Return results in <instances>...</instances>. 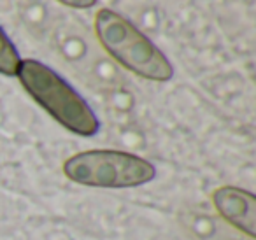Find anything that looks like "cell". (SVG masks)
<instances>
[{
	"mask_svg": "<svg viewBox=\"0 0 256 240\" xmlns=\"http://www.w3.org/2000/svg\"><path fill=\"white\" fill-rule=\"evenodd\" d=\"M216 212L235 230L254 238L256 233V198L252 193L235 186H221L212 193Z\"/></svg>",
	"mask_w": 256,
	"mask_h": 240,
	"instance_id": "4",
	"label": "cell"
},
{
	"mask_svg": "<svg viewBox=\"0 0 256 240\" xmlns=\"http://www.w3.org/2000/svg\"><path fill=\"white\" fill-rule=\"evenodd\" d=\"M18 79L30 96L68 132L81 137H92L100 123L84 98L60 74L39 60H22Z\"/></svg>",
	"mask_w": 256,
	"mask_h": 240,
	"instance_id": "1",
	"label": "cell"
},
{
	"mask_svg": "<svg viewBox=\"0 0 256 240\" xmlns=\"http://www.w3.org/2000/svg\"><path fill=\"white\" fill-rule=\"evenodd\" d=\"M20 64H22V58H20L18 50L6 36L4 28L0 26V74L12 78L18 74Z\"/></svg>",
	"mask_w": 256,
	"mask_h": 240,
	"instance_id": "5",
	"label": "cell"
},
{
	"mask_svg": "<svg viewBox=\"0 0 256 240\" xmlns=\"http://www.w3.org/2000/svg\"><path fill=\"white\" fill-rule=\"evenodd\" d=\"M68 180L90 188H137L156 177L153 163L132 152L114 149H93L70 156L64 163Z\"/></svg>",
	"mask_w": 256,
	"mask_h": 240,
	"instance_id": "3",
	"label": "cell"
},
{
	"mask_svg": "<svg viewBox=\"0 0 256 240\" xmlns=\"http://www.w3.org/2000/svg\"><path fill=\"white\" fill-rule=\"evenodd\" d=\"M95 32L102 48L126 70L148 81H168L174 76L168 58L134 23L112 9H100Z\"/></svg>",
	"mask_w": 256,
	"mask_h": 240,
	"instance_id": "2",
	"label": "cell"
},
{
	"mask_svg": "<svg viewBox=\"0 0 256 240\" xmlns=\"http://www.w3.org/2000/svg\"><path fill=\"white\" fill-rule=\"evenodd\" d=\"M58 2H62L64 6H68V8H74V9H88L96 4V0H58Z\"/></svg>",
	"mask_w": 256,
	"mask_h": 240,
	"instance_id": "6",
	"label": "cell"
}]
</instances>
